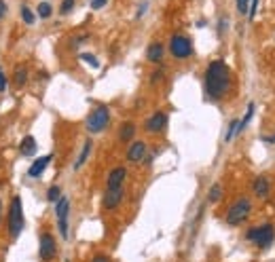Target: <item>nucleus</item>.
<instances>
[{
    "label": "nucleus",
    "instance_id": "obj_1",
    "mask_svg": "<svg viewBox=\"0 0 275 262\" xmlns=\"http://www.w3.org/2000/svg\"><path fill=\"white\" fill-rule=\"evenodd\" d=\"M231 89V70L224 61H212L206 70V91L212 100H220Z\"/></svg>",
    "mask_w": 275,
    "mask_h": 262
},
{
    "label": "nucleus",
    "instance_id": "obj_2",
    "mask_svg": "<svg viewBox=\"0 0 275 262\" xmlns=\"http://www.w3.org/2000/svg\"><path fill=\"white\" fill-rule=\"evenodd\" d=\"M273 237H275V231H273L271 224L256 226V229H250L248 233H245V239H248V241H252L254 245H258L260 250H267V247H271Z\"/></svg>",
    "mask_w": 275,
    "mask_h": 262
},
{
    "label": "nucleus",
    "instance_id": "obj_3",
    "mask_svg": "<svg viewBox=\"0 0 275 262\" xmlns=\"http://www.w3.org/2000/svg\"><path fill=\"white\" fill-rule=\"evenodd\" d=\"M250 211H252V201L245 199V197H242V199H237L229 207V211H227V224H231V226L242 224L245 218L250 216Z\"/></svg>",
    "mask_w": 275,
    "mask_h": 262
},
{
    "label": "nucleus",
    "instance_id": "obj_4",
    "mask_svg": "<svg viewBox=\"0 0 275 262\" xmlns=\"http://www.w3.org/2000/svg\"><path fill=\"white\" fill-rule=\"evenodd\" d=\"M110 123V110L106 108V106H97V108L91 112V115L87 116V131L89 133H102L106 127H108Z\"/></svg>",
    "mask_w": 275,
    "mask_h": 262
},
{
    "label": "nucleus",
    "instance_id": "obj_5",
    "mask_svg": "<svg viewBox=\"0 0 275 262\" xmlns=\"http://www.w3.org/2000/svg\"><path fill=\"white\" fill-rule=\"evenodd\" d=\"M21 229H24V209H21V199L19 197H13L11 209H9V233H11V237L13 239L19 237Z\"/></svg>",
    "mask_w": 275,
    "mask_h": 262
},
{
    "label": "nucleus",
    "instance_id": "obj_6",
    "mask_svg": "<svg viewBox=\"0 0 275 262\" xmlns=\"http://www.w3.org/2000/svg\"><path fill=\"white\" fill-rule=\"evenodd\" d=\"M169 51H172L176 59H186L193 55V42L184 34H176V36H172V42H169Z\"/></svg>",
    "mask_w": 275,
    "mask_h": 262
},
{
    "label": "nucleus",
    "instance_id": "obj_7",
    "mask_svg": "<svg viewBox=\"0 0 275 262\" xmlns=\"http://www.w3.org/2000/svg\"><path fill=\"white\" fill-rule=\"evenodd\" d=\"M53 256H55V239L49 233H45V235H40V258L49 262Z\"/></svg>",
    "mask_w": 275,
    "mask_h": 262
},
{
    "label": "nucleus",
    "instance_id": "obj_8",
    "mask_svg": "<svg viewBox=\"0 0 275 262\" xmlns=\"http://www.w3.org/2000/svg\"><path fill=\"white\" fill-rule=\"evenodd\" d=\"M123 199V186H115V188H108L104 195V207L106 209H115L119 203Z\"/></svg>",
    "mask_w": 275,
    "mask_h": 262
},
{
    "label": "nucleus",
    "instance_id": "obj_9",
    "mask_svg": "<svg viewBox=\"0 0 275 262\" xmlns=\"http://www.w3.org/2000/svg\"><path fill=\"white\" fill-rule=\"evenodd\" d=\"M165 125H167V115H165V112H154V115L146 121V131H151V133H159Z\"/></svg>",
    "mask_w": 275,
    "mask_h": 262
},
{
    "label": "nucleus",
    "instance_id": "obj_10",
    "mask_svg": "<svg viewBox=\"0 0 275 262\" xmlns=\"http://www.w3.org/2000/svg\"><path fill=\"white\" fill-rule=\"evenodd\" d=\"M252 190H254V195L260 197V199H265L267 195H269V190H271V182L267 175H258L256 180L252 182Z\"/></svg>",
    "mask_w": 275,
    "mask_h": 262
},
{
    "label": "nucleus",
    "instance_id": "obj_11",
    "mask_svg": "<svg viewBox=\"0 0 275 262\" xmlns=\"http://www.w3.org/2000/svg\"><path fill=\"white\" fill-rule=\"evenodd\" d=\"M51 159H53L51 154H45V157L36 159V161H34L32 165H30V169H28V175H30V178H40V174L47 169V165L51 163Z\"/></svg>",
    "mask_w": 275,
    "mask_h": 262
},
{
    "label": "nucleus",
    "instance_id": "obj_12",
    "mask_svg": "<svg viewBox=\"0 0 275 262\" xmlns=\"http://www.w3.org/2000/svg\"><path fill=\"white\" fill-rule=\"evenodd\" d=\"M146 154V144L144 142H133V144L129 146V150H127V161L129 163H140L144 159Z\"/></svg>",
    "mask_w": 275,
    "mask_h": 262
},
{
    "label": "nucleus",
    "instance_id": "obj_13",
    "mask_svg": "<svg viewBox=\"0 0 275 262\" xmlns=\"http://www.w3.org/2000/svg\"><path fill=\"white\" fill-rule=\"evenodd\" d=\"M125 167H115L112 172L108 174V188H115V186H123V180H125Z\"/></svg>",
    "mask_w": 275,
    "mask_h": 262
},
{
    "label": "nucleus",
    "instance_id": "obj_14",
    "mask_svg": "<svg viewBox=\"0 0 275 262\" xmlns=\"http://www.w3.org/2000/svg\"><path fill=\"white\" fill-rule=\"evenodd\" d=\"M146 59L153 61V63H159L161 59H163V45H161V42H153L146 51Z\"/></svg>",
    "mask_w": 275,
    "mask_h": 262
},
{
    "label": "nucleus",
    "instance_id": "obj_15",
    "mask_svg": "<svg viewBox=\"0 0 275 262\" xmlns=\"http://www.w3.org/2000/svg\"><path fill=\"white\" fill-rule=\"evenodd\" d=\"M19 152L24 154V157H30V154L36 152V142H34V138H32V136L24 138V142L19 144Z\"/></svg>",
    "mask_w": 275,
    "mask_h": 262
},
{
    "label": "nucleus",
    "instance_id": "obj_16",
    "mask_svg": "<svg viewBox=\"0 0 275 262\" xmlns=\"http://www.w3.org/2000/svg\"><path fill=\"white\" fill-rule=\"evenodd\" d=\"M68 209H70V201L66 197H60L58 201H55V214H58V220L60 218H68Z\"/></svg>",
    "mask_w": 275,
    "mask_h": 262
},
{
    "label": "nucleus",
    "instance_id": "obj_17",
    "mask_svg": "<svg viewBox=\"0 0 275 262\" xmlns=\"http://www.w3.org/2000/svg\"><path fill=\"white\" fill-rule=\"evenodd\" d=\"M91 148H93V144H91V140H87V142H85V146H83V150H81V154H79V159L74 161V169H81L83 167V163L89 159Z\"/></svg>",
    "mask_w": 275,
    "mask_h": 262
},
{
    "label": "nucleus",
    "instance_id": "obj_18",
    "mask_svg": "<svg viewBox=\"0 0 275 262\" xmlns=\"http://www.w3.org/2000/svg\"><path fill=\"white\" fill-rule=\"evenodd\" d=\"M133 133H136V127H133V123H125L121 127V131H119V140H121V142H129L133 138Z\"/></svg>",
    "mask_w": 275,
    "mask_h": 262
},
{
    "label": "nucleus",
    "instance_id": "obj_19",
    "mask_svg": "<svg viewBox=\"0 0 275 262\" xmlns=\"http://www.w3.org/2000/svg\"><path fill=\"white\" fill-rule=\"evenodd\" d=\"M220 199H222V186H220V184H214V186L210 188L208 201L210 203H216V201H220Z\"/></svg>",
    "mask_w": 275,
    "mask_h": 262
},
{
    "label": "nucleus",
    "instance_id": "obj_20",
    "mask_svg": "<svg viewBox=\"0 0 275 262\" xmlns=\"http://www.w3.org/2000/svg\"><path fill=\"white\" fill-rule=\"evenodd\" d=\"M252 116H254V104L250 102V106H248V110H245V116L239 121V131H244L245 129V125H248L250 121H252Z\"/></svg>",
    "mask_w": 275,
    "mask_h": 262
},
{
    "label": "nucleus",
    "instance_id": "obj_21",
    "mask_svg": "<svg viewBox=\"0 0 275 262\" xmlns=\"http://www.w3.org/2000/svg\"><path fill=\"white\" fill-rule=\"evenodd\" d=\"M237 131H239V121H237V118H233L231 125H229V129H227V136H224V142H231L233 138H235Z\"/></svg>",
    "mask_w": 275,
    "mask_h": 262
},
{
    "label": "nucleus",
    "instance_id": "obj_22",
    "mask_svg": "<svg viewBox=\"0 0 275 262\" xmlns=\"http://www.w3.org/2000/svg\"><path fill=\"white\" fill-rule=\"evenodd\" d=\"M28 81V70L26 68H17V72H15V85L17 87H24Z\"/></svg>",
    "mask_w": 275,
    "mask_h": 262
},
{
    "label": "nucleus",
    "instance_id": "obj_23",
    "mask_svg": "<svg viewBox=\"0 0 275 262\" xmlns=\"http://www.w3.org/2000/svg\"><path fill=\"white\" fill-rule=\"evenodd\" d=\"M51 13H53V9H51V4H49V2H40L38 4V15H40V19L51 17Z\"/></svg>",
    "mask_w": 275,
    "mask_h": 262
},
{
    "label": "nucleus",
    "instance_id": "obj_24",
    "mask_svg": "<svg viewBox=\"0 0 275 262\" xmlns=\"http://www.w3.org/2000/svg\"><path fill=\"white\" fill-rule=\"evenodd\" d=\"M21 19H24V24H28V26H32L34 24V13L28 9V6H21Z\"/></svg>",
    "mask_w": 275,
    "mask_h": 262
},
{
    "label": "nucleus",
    "instance_id": "obj_25",
    "mask_svg": "<svg viewBox=\"0 0 275 262\" xmlns=\"http://www.w3.org/2000/svg\"><path fill=\"white\" fill-rule=\"evenodd\" d=\"M60 197H61V188L60 186H51V188H49V193H47V199L49 201H58L60 199Z\"/></svg>",
    "mask_w": 275,
    "mask_h": 262
},
{
    "label": "nucleus",
    "instance_id": "obj_26",
    "mask_svg": "<svg viewBox=\"0 0 275 262\" xmlns=\"http://www.w3.org/2000/svg\"><path fill=\"white\" fill-rule=\"evenodd\" d=\"M237 2V11L242 13V15H248L250 13V0H235Z\"/></svg>",
    "mask_w": 275,
    "mask_h": 262
},
{
    "label": "nucleus",
    "instance_id": "obj_27",
    "mask_svg": "<svg viewBox=\"0 0 275 262\" xmlns=\"http://www.w3.org/2000/svg\"><path fill=\"white\" fill-rule=\"evenodd\" d=\"M81 59L85 63H89V66H93V68H100V61H97V58H93V55H89V53H81Z\"/></svg>",
    "mask_w": 275,
    "mask_h": 262
},
{
    "label": "nucleus",
    "instance_id": "obj_28",
    "mask_svg": "<svg viewBox=\"0 0 275 262\" xmlns=\"http://www.w3.org/2000/svg\"><path fill=\"white\" fill-rule=\"evenodd\" d=\"M58 226H60L61 237L66 239V237H68V218H60V220H58Z\"/></svg>",
    "mask_w": 275,
    "mask_h": 262
},
{
    "label": "nucleus",
    "instance_id": "obj_29",
    "mask_svg": "<svg viewBox=\"0 0 275 262\" xmlns=\"http://www.w3.org/2000/svg\"><path fill=\"white\" fill-rule=\"evenodd\" d=\"M74 2H76V0H63V2H61V15H66V13H70V11H72L74 9Z\"/></svg>",
    "mask_w": 275,
    "mask_h": 262
},
{
    "label": "nucleus",
    "instance_id": "obj_30",
    "mask_svg": "<svg viewBox=\"0 0 275 262\" xmlns=\"http://www.w3.org/2000/svg\"><path fill=\"white\" fill-rule=\"evenodd\" d=\"M106 2H108V0H91V9H93V11H97V9H104V6H106Z\"/></svg>",
    "mask_w": 275,
    "mask_h": 262
},
{
    "label": "nucleus",
    "instance_id": "obj_31",
    "mask_svg": "<svg viewBox=\"0 0 275 262\" xmlns=\"http://www.w3.org/2000/svg\"><path fill=\"white\" fill-rule=\"evenodd\" d=\"M256 9H258V0H252L250 2V13H248L250 19H254V15H256Z\"/></svg>",
    "mask_w": 275,
    "mask_h": 262
},
{
    "label": "nucleus",
    "instance_id": "obj_32",
    "mask_svg": "<svg viewBox=\"0 0 275 262\" xmlns=\"http://www.w3.org/2000/svg\"><path fill=\"white\" fill-rule=\"evenodd\" d=\"M6 89V76L2 72V68H0V91H4Z\"/></svg>",
    "mask_w": 275,
    "mask_h": 262
},
{
    "label": "nucleus",
    "instance_id": "obj_33",
    "mask_svg": "<svg viewBox=\"0 0 275 262\" xmlns=\"http://www.w3.org/2000/svg\"><path fill=\"white\" fill-rule=\"evenodd\" d=\"M4 13H6V2L4 0H0V19L4 17Z\"/></svg>",
    "mask_w": 275,
    "mask_h": 262
},
{
    "label": "nucleus",
    "instance_id": "obj_34",
    "mask_svg": "<svg viewBox=\"0 0 275 262\" xmlns=\"http://www.w3.org/2000/svg\"><path fill=\"white\" fill-rule=\"evenodd\" d=\"M93 262H110V260L106 258V256H102V254H97V256L93 258Z\"/></svg>",
    "mask_w": 275,
    "mask_h": 262
},
{
    "label": "nucleus",
    "instance_id": "obj_35",
    "mask_svg": "<svg viewBox=\"0 0 275 262\" xmlns=\"http://www.w3.org/2000/svg\"><path fill=\"white\" fill-rule=\"evenodd\" d=\"M263 140L267 142V144H275V136H265Z\"/></svg>",
    "mask_w": 275,
    "mask_h": 262
},
{
    "label": "nucleus",
    "instance_id": "obj_36",
    "mask_svg": "<svg viewBox=\"0 0 275 262\" xmlns=\"http://www.w3.org/2000/svg\"><path fill=\"white\" fill-rule=\"evenodd\" d=\"M146 6H148V4L144 2V4H142V6H140V9H138V17H142V13L146 11Z\"/></svg>",
    "mask_w": 275,
    "mask_h": 262
},
{
    "label": "nucleus",
    "instance_id": "obj_37",
    "mask_svg": "<svg viewBox=\"0 0 275 262\" xmlns=\"http://www.w3.org/2000/svg\"><path fill=\"white\" fill-rule=\"evenodd\" d=\"M0 218H2V203H0Z\"/></svg>",
    "mask_w": 275,
    "mask_h": 262
}]
</instances>
